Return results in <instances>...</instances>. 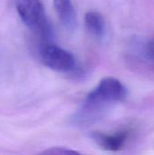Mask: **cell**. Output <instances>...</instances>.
Returning <instances> with one entry per match:
<instances>
[{"label": "cell", "mask_w": 154, "mask_h": 155, "mask_svg": "<svg viewBox=\"0 0 154 155\" xmlns=\"http://www.w3.org/2000/svg\"><path fill=\"white\" fill-rule=\"evenodd\" d=\"M128 94L126 87L118 79L105 77L88 94L74 121L79 125H86L103 117L110 106L123 101Z\"/></svg>", "instance_id": "cell-1"}, {"label": "cell", "mask_w": 154, "mask_h": 155, "mask_svg": "<svg viewBox=\"0 0 154 155\" xmlns=\"http://www.w3.org/2000/svg\"><path fill=\"white\" fill-rule=\"evenodd\" d=\"M16 11L23 23L43 36L50 35L44 7L40 0H15Z\"/></svg>", "instance_id": "cell-2"}, {"label": "cell", "mask_w": 154, "mask_h": 155, "mask_svg": "<svg viewBox=\"0 0 154 155\" xmlns=\"http://www.w3.org/2000/svg\"><path fill=\"white\" fill-rule=\"evenodd\" d=\"M40 57L45 66L59 73H72L77 67L76 59L71 52L53 44L41 48Z\"/></svg>", "instance_id": "cell-3"}, {"label": "cell", "mask_w": 154, "mask_h": 155, "mask_svg": "<svg viewBox=\"0 0 154 155\" xmlns=\"http://www.w3.org/2000/svg\"><path fill=\"white\" fill-rule=\"evenodd\" d=\"M129 133L127 131H121L113 134H107L103 133H93L92 139L103 150L106 151H119L128 139Z\"/></svg>", "instance_id": "cell-4"}, {"label": "cell", "mask_w": 154, "mask_h": 155, "mask_svg": "<svg viewBox=\"0 0 154 155\" xmlns=\"http://www.w3.org/2000/svg\"><path fill=\"white\" fill-rule=\"evenodd\" d=\"M54 7L63 25L68 30L74 29L76 15L72 0H54Z\"/></svg>", "instance_id": "cell-5"}, {"label": "cell", "mask_w": 154, "mask_h": 155, "mask_svg": "<svg viewBox=\"0 0 154 155\" xmlns=\"http://www.w3.org/2000/svg\"><path fill=\"white\" fill-rule=\"evenodd\" d=\"M84 25L87 31L96 38L103 37L105 34V21L103 16L95 11H89L84 15Z\"/></svg>", "instance_id": "cell-6"}, {"label": "cell", "mask_w": 154, "mask_h": 155, "mask_svg": "<svg viewBox=\"0 0 154 155\" xmlns=\"http://www.w3.org/2000/svg\"><path fill=\"white\" fill-rule=\"evenodd\" d=\"M141 53L142 56L147 60V62L154 64V37L147 40L142 45Z\"/></svg>", "instance_id": "cell-7"}, {"label": "cell", "mask_w": 154, "mask_h": 155, "mask_svg": "<svg viewBox=\"0 0 154 155\" xmlns=\"http://www.w3.org/2000/svg\"><path fill=\"white\" fill-rule=\"evenodd\" d=\"M42 153L44 154H59V155H64V154H74V153H78L77 152L74 151H71L65 148H61V147H56V148H51L47 151L43 152Z\"/></svg>", "instance_id": "cell-8"}]
</instances>
